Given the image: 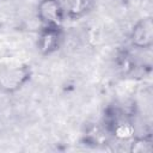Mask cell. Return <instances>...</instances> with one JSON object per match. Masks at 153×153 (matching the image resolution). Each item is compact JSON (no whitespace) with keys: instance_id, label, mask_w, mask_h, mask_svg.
Listing matches in <instances>:
<instances>
[{"instance_id":"7a4b0ae2","label":"cell","mask_w":153,"mask_h":153,"mask_svg":"<svg viewBox=\"0 0 153 153\" xmlns=\"http://www.w3.org/2000/svg\"><path fill=\"white\" fill-rule=\"evenodd\" d=\"M36 11L42 26H62L66 11L60 0H39Z\"/></svg>"},{"instance_id":"3957f363","label":"cell","mask_w":153,"mask_h":153,"mask_svg":"<svg viewBox=\"0 0 153 153\" xmlns=\"http://www.w3.org/2000/svg\"><path fill=\"white\" fill-rule=\"evenodd\" d=\"M63 41L61 26H42L37 36V50L41 55L47 56L57 51Z\"/></svg>"},{"instance_id":"5b68a950","label":"cell","mask_w":153,"mask_h":153,"mask_svg":"<svg viewBox=\"0 0 153 153\" xmlns=\"http://www.w3.org/2000/svg\"><path fill=\"white\" fill-rule=\"evenodd\" d=\"M106 123L109 131L118 140L128 141L136 136L135 124L126 115L118 114L117 111H112L111 115H108Z\"/></svg>"},{"instance_id":"52a82bcc","label":"cell","mask_w":153,"mask_h":153,"mask_svg":"<svg viewBox=\"0 0 153 153\" xmlns=\"http://www.w3.org/2000/svg\"><path fill=\"white\" fill-rule=\"evenodd\" d=\"M92 7V0H72L67 16L71 18H79L86 14Z\"/></svg>"},{"instance_id":"277c9868","label":"cell","mask_w":153,"mask_h":153,"mask_svg":"<svg viewBox=\"0 0 153 153\" xmlns=\"http://www.w3.org/2000/svg\"><path fill=\"white\" fill-rule=\"evenodd\" d=\"M129 41L137 49H149L153 45V19L143 17L139 19L130 30Z\"/></svg>"},{"instance_id":"8992f818","label":"cell","mask_w":153,"mask_h":153,"mask_svg":"<svg viewBox=\"0 0 153 153\" xmlns=\"http://www.w3.org/2000/svg\"><path fill=\"white\" fill-rule=\"evenodd\" d=\"M129 151L131 153H149L153 151V140L151 135L134 136L129 143Z\"/></svg>"},{"instance_id":"6da1fadb","label":"cell","mask_w":153,"mask_h":153,"mask_svg":"<svg viewBox=\"0 0 153 153\" xmlns=\"http://www.w3.org/2000/svg\"><path fill=\"white\" fill-rule=\"evenodd\" d=\"M32 78L30 65H16L0 69V92L12 94L20 91Z\"/></svg>"}]
</instances>
